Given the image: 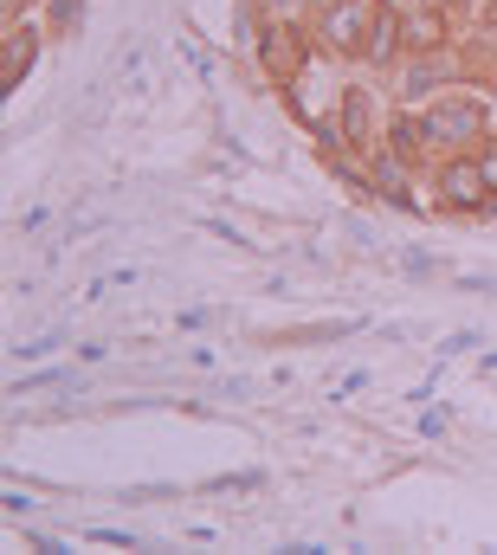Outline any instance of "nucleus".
Wrapping results in <instances>:
<instances>
[{"label": "nucleus", "mask_w": 497, "mask_h": 555, "mask_svg": "<svg viewBox=\"0 0 497 555\" xmlns=\"http://www.w3.org/2000/svg\"><path fill=\"white\" fill-rule=\"evenodd\" d=\"M258 52H265V72H271L278 85H291V78L304 72V33H297V26H265Z\"/></svg>", "instance_id": "20e7f679"}, {"label": "nucleus", "mask_w": 497, "mask_h": 555, "mask_svg": "<svg viewBox=\"0 0 497 555\" xmlns=\"http://www.w3.org/2000/svg\"><path fill=\"white\" fill-rule=\"evenodd\" d=\"M374 181H381V194H387V201L413 207V201H407V155H374Z\"/></svg>", "instance_id": "6e6552de"}, {"label": "nucleus", "mask_w": 497, "mask_h": 555, "mask_svg": "<svg viewBox=\"0 0 497 555\" xmlns=\"http://www.w3.org/2000/svg\"><path fill=\"white\" fill-rule=\"evenodd\" d=\"M439 201H446L453 214H479V207L492 201L485 168H479V162H446V168H439Z\"/></svg>", "instance_id": "7ed1b4c3"}, {"label": "nucleus", "mask_w": 497, "mask_h": 555, "mask_svg": "<svg viewBox=\"0 0 497 555\" xmlns=\"http://www.w3.org/2000/svg\"><path fill=\"white\" fill-rule=\"evenodd\" d=\"M426 130L439 149H459V142H479L485 137V104L479 98H439V104H426Z\"/></svg>", "instance_id": "f03ea898"}, {"label": "nucleus", "mask_w": 497, "mask_h": 555, "mask_svg": "<svg viewBox=\"0 0 497 555\" xmlns=\"http://www.w3.org/2000/svg\"><path fill=\"white\" fill-rule=\"evenodd\" d=\"M400 46H407V39H400V13L381 7V20H374V33H369V65H394Z\"/></svg>", "instance_id": "423d86ee"}, {"label": "nucleus", "mask_w": 497, "mask_h": 555, "mask_svg": "<svg viewBox=\"0 0 497 555\" xmlns=\"http://www.w3.org/2000/svg\"><path fill=\"white\" fill-rule=\"evenodd\" d=\"M33 46H39L33 33H13V39H7V85H20V78H26V65H33Z\"/></svg>", "instance_id": "1a4fd4ad"}, {"label": "nucleus", "mask_w": 497, "mask_h": 555, "mask_svg": "<svg viewBox=\"0 0 497 555\" xmlns=\"http://www.w3.org/2000/svg\"><path fill=\"white\" fill-rule=\"evenodd\" d=\"M479 168H485V181H492V194H497V142H485V149H479Z\"/></svg>", "instance_id": "9d476101"}, {"label": "nucleus", "mask_w": 497, "mask_h": 555, "mask_svg": "<svg viewBox=\"0 0 497 555\" xmlns=\"http://www.w3.org/2000/svg\"><path fill=\"white\" fill-rule=\"evenodd\" d=\"M374 20H381V0H330L323 7V39H330V52H343V59H356V52H369V33Z\"/></svg>", "instance_id": "f257e3e1"}, {"label": "nucleus", "mask_w": 497, "mask_h": 555, "mask_svg": "<svg viewBox=\"0 0 497 555\" xmlns=\"http://www.w3.org/2000/svg\"><path fill=\"white\" fill-rule=\"evenodd\" d=\"M400 39H407V52H439L446 46V13L433 0H413L400 13Z\"/></svg>", "instance_id": "39448f33"}, {"label": "nucleus", "mask_w": 497, "mask_h": 555, "mask_svg": "<svg viewBox=\"0 0 497 555\" xmlns=\"http://www.w3.org/2000/svg\"><path fill=\"white\" fill-rule=\"evenodd\" d=\"M336 111H343V117H336V124H343V142H369V98H362V91H343V104H336Z\"/></svg>", "instance_id": "0eeeda50"}]
</instances>
